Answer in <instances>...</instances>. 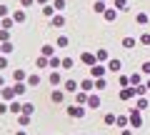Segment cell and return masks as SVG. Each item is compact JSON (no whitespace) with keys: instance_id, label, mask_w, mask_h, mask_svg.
<instances>
[{"instance_id":"3","label":"cell","mask_w":150,"mask_h":135,"mask_svg":"<svg viewBox=\"0 0 150 135\" xmlns=\"http://www.w3.org/2000/svg\"><path fill=\"white\" fill-rule=\"evenodd\" d=\"M135 93H138V90H130V88H125V90L120 93V98H123V100H130V98H133Z\"/></svg>"},{"instance_id":"4","label":"cell","mask_w":150,"mask_h":135,"mask_svg":"<svg viewBox=\"0 0 150 135\" xmlns=\"http://www.w3.org/2000/svg\"><path fill=\"white\" fill-rule=\"evenodd\" d=\"M13 90H15V95H25V85H23V83H18Z\"/></svg>"},{"instance_id":"15","label":"cell","mask_w":150,"mask_h":135,"mask_svg":"<svg viewBox=\"0 0 150 135\" xmlns=\"http://www.w3.org/2000/svg\"><path fill=\"white\" fill-rule=\"evenodd\" d=\"M0 40H3V43L8 40V30H3V33H0Z\"/></svg>"},{"instance_id":"13","label":"cell","mask_w":150,"mask_h":135,"mask_svg":"<svg viewBox=\"0 0 150 135\" xmlns=\"http://www.w3.org/2000/svg\"><path fill=\"white\" fill-rule=\"evenodd\" d=\"M63 23H65V20H63V15H58V18H53V25H63Z\"/></svg>"},{"instance_id":"11","label":"cell","mask_w":150,"mask_h":135,"mask_svg":"<svg viewBox=\"0 0 150 135\" xmlns=\"http://www.w3.org/2000/svg\"><path fill=\"white\" fill-rule=\"evenodd\" d=\"M75 100H78V103H85L88 98H85V93H78V95H75Z\"/></svg>"},{"instance_id":"9","label":"cell","mask_w":150,"mask_h":135,"mask_svg":"<svg viewBox=\"0 0 150 135\" xmlns=\"http://www.w3.org/2000/svg\"><path fill=\"white\" fill-rule=\"evenodd\" d=\"M105 20H115V10H105Z\"/></svg>"},{"instance_id":"16","label":"cell","mask_w":150,"mask_h":135,"mask_svg":"<svg viewBox=\"0 0 150 135\" xmlns=\"http://www.w3.org/2000/svg\"><path fill=\"white\" fill-rule=\"evenodd\" d=\"M3 15H8V8L5 5H0V18H3Z\"/></svg>"},{"instance_id":"17","label":"cell","mask_w":150,"mask_h":135,"mask_svg":"<svg viewBox=\"0 0 150 135\" xmlns=\"http://www.w3.org/2000/svg\"><path fill=\"white\" fill-rule=\"evenodd\" d=\"M5 65H8V60H5V58H0V68H5Z\"/></svg>"},{"instance_id":"14","label":"cell","mask_w":150,"mask_h":135,"mask_svg":"<svg viewBox=\"0 0 150 135\" xmlns=\"http://www.w3.org/2000/svg\"><path fill=\"white\" fill-rule=\"evenodd\" d=\"M50 80H53V85H58V83H60V75H58V73H53V75H50Z\"/></svg>"},{"instance_id":"20","label":"cell","mask_w":150,"mask_h":135,"mask_svg":"<svg viewBox=\"0 0 150 135\" xmlns=\"http://www.w3.org/2000/svg\"><path fill=\"white\" fill-rule=\"evenodd\" d=\"M18 135H25V133H18Z\"/></svg>"},{"instance_id":"12","label":"cell","mask_w":150,"mask_h":135,"mask_svg":"<svg viewBox=\"0 0 150 135\" xmlns=\"http://www.w3.org/2000/svg\"><path fill=\"white\" fill-rule=\"evenodd\" d=\"M23 113H25V115H30V113H33V105H30V103H28V105H23Z\"/></svg>"},{"instance_id":"18","label":"cell","mask_w":150,"mask_h":135,"mask_svg":"<svg viewBox=\"0 0 150 135\" xmlns=\"http://www.w3.org/2000/svg\"><path fill=\"white\" fill-rule=\"evenodd\" d=\"M3 113H5V105H3V103H0V115H3Z\"/></svg>"},{"instance_id":"6","label":"cell","mask_w":150,"mask_h":135,"mask_svg":"<svg viewBox=\"0 0 150 135\" xmlns=\"http://www.w3.org/2000/svg\"><path fill=\"white\" fill-rule=\"evenodd\" d=\"M43 55H45V58H50V55H53V48H50V45H43Z\"/></svg>"},{"instance_id":"8","label":"cell","mask_w":150,"mask_h":135,"mask_svg":"<svg viewBox=\"0 0 150 135\" xmlns=\"http://www.w3.org/2000/svg\"><path fill=\"white\" fill-rule=\"evenodd\" d=\"M53 100H55V103H60V100H63V93L55 90V93H53Z\"/></svg>"},{"instance_id":"5","label":"cell","mask_w":150,"mask_h":135,"mask_svg":"<svg viewBox=\"0 0 150 135\" xmlns=\"http://www.w3.org/2000/svg\"><path fill=\"white\" fill-rule=\"evenodd\" d=\"M13 78H15L18 83H23V80H25V70H15V75H13Z\"/></svg>"},{"instance_id":"21","label":"cell","mask_w":150,"mask_h":135,"mask_svg":"<svg viewBox=\"0 0 150 135\" xmlns=\"http://www.w3.org/2000/svg\"><path fill=\"white\" fill-rule=\"evenodd\" d=\"M0 53H3V50H0Z\"/></svg>"},{"instance_id":"2","label":"cell","mask_w":150,"mask_h":135,"mask_svg":"<svg viewBox=\"0 0 150 135\" xmlns=\"http://www.w3.org/2000/svg\"><path fill=\"white\" fill-rule=\"evenodd\" d=\"M68 113L73 115V118H83V115H85V110H83V108H70Z\"/></svg>"},{"instance_id":"19","label":"cell","mask_w":150,"mask_h":135,"mask_svg":"<svg viewBox=\"0 0 150 135\" xmlns=\"http://www.w3.org/2000/svg\"><path fill=\"white\" fill-rule=\"evenodd\" d=\"M0 88H3V78H0Z\"/></svg>"},{"instance_id":"1","label":"cell","mask_w":150,"mask_h":135,"mask_svg":"<svg viewBox=\"0 0 150 135\" xmlns=\"http://www.w3.org/2000/svg\"><path fill=\"white\" fill-rule=\"evenodd\" d=\"M93 75H95V78H103V75H105V68H103V65H93Z\"/></svg>"},{"instance_id":"7","label":"cell","mask_w":150,"mask_h":135,"mask_svg":"<svg viewBox=\"0 0 150 135\" xmlns=\"http://www.w3.org/2000/svg\"><path fill=\"white\" fill-rule=\"evenodd\" d=\"M23 20H25V13L18 10V13H15V23H23Z\"/></svg>"},{"instance_id":"10","label":"cell","mask_w":150,"mask_h":135,"mask_svg":"<svg viewBox=\"0 0 150 135\" xmlns=\"http://www.w3.org/2000/svg\"><path fill=\"white\" fill-rule=\"evenodd\" d=\"M95 58H98V60H108V53H105V50H98Z\"/></svg>"}]
</instances>
